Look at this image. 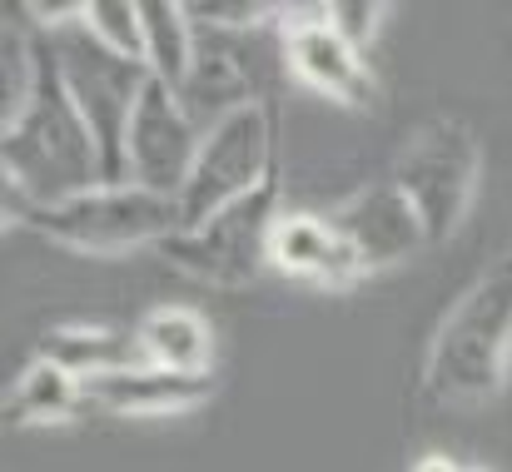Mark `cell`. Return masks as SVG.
I'll return each mask as SVG.
<instances>
[{
	"label": "cell",
	"mask_w": 512,
	"mask_h": 472,
	"mask_svg": "<svg viewBox=\"0 0 512 472\" xmlns=\"http://www.w3.org/2000/svg\"><path fill=\"white\" fill-rule=\"evenodd\" d=\"M40 358L70 368L80 383L145 363L135 333H120V328H105V323H60V328H50L40 338Z\"/></svg>",
	"instance_id": "obj_15"
},
{
	"label": "cell",
	"mask_w": 512,
	"mask_h": 472,
	"mask_svg": "<svg viewBox=\"0 0 512 472\" xmlns=\"http://www.w3.org/2000/svg\"><path fill=\"white\" fill-rule=\"evenodd\" d=\"M329 219L339 224V234L353 244L363 274H383V269L413 259L418 249H428V229H423L418 209L408 204V194L393 179L348 194L339 209H329Z\"/></svg>",
	"instance_id": "obj_10"
},
{
	"label": "cell",
	"mask_w": 512,
	"mask_h": 472,
	"mask_svg": "<svg viewBox=\"0 0 512 472\" xmlns=\"http://www.w3.org/2000/svg\"><path fill=\"white\" fill-rule=\"evenodd\" d=\"M512 378V254L488 264L458 304L443 314L428 358L423 388L433 403H488Z\"/></svg>",
	"instance_id": "obj_2"
},
{
	"label": "cell",
	"mask_w": 512,
	"mask_h": 472,
	"mask_svg": "<svg viewBox=\"0 0 512 472\" xmlns=\"http://www.w3.org/2000/svg\"><path fill=\"white\" fill-rule=\"evenodd\" d=\"M140 20H145V70H150V80H160L165 90L179 95V85L189 80L194 50H199V25L189 20V5L140 0Z\"/></svg>",
	"instance_id": "obj_17"
},
{
	"label": "cell",
	"mask_w": 512,
	"mask_h": 472,
	"mask_svg": "<svg viewBox=\"0 0 512 472\" xmlns=\"http://www.w3.org/2000/svg\"><path fill=\"white\" fill-rule=\"evenodd\" d=\"M184 105V115L209 130L219 125L224 115L254 105V75H249V60L239 55L234 35H214V30H199V50H194V65H189V80L179 85L174 95Z\"/></svg>",
	"instance_id": "obj_13"
},
{
	"label": "cell",
	"mask_w": 512,
	"mask_h": 472,
	"mask_svg": "<svg viewBox=\"0 0 512 472\" xmlns=\"http://www.w3.org/2000/svg\"><path fill=\"white\" fill-rule=\"evenodd\" d=\"M5 224H25L45 234L50 244L80 249V254H125L145 244H165L184 229L179 204L165 194H150L140 184H95L60 204H25L5 189Z\"/></svg>",
	"instance_id": "obj_3"
},
{
	"label": "cell",
	"mask_w": 512,
	"mask_h": 472,
	"mask_svg": "<svg viewBox=\"0 0 512 472\" xmlns=\"http://www.w3.org/2000/svg\"><path fill=\"white\" fill-rule=\"evenodd\" d=\"M274 174H279L274 110H269V100H254V105H244V110H234V115H224L219 125L204 130L194 169H189V179H184V189L174 199L184 229L189 224H204L224 204L264 189Z\"/></svg>",
	"instance_id": "obj_7"
},
{
	"label": "cell",
	"mask_w": 512,
	"mask_h": 472,
	"mask_svg": "<svg viewBox=\"0 0 512 472\" xmlns=\"http://www.w3.org/2000/svg\"><path fill=\"white\" fill-rule=\"evenodd\" d=\"M269 269L294 284H309V289H348V284L368 279L353 244L339 234V224L329 214H309V209L279 214L274 244H269Z\"/></svg>",
	"instance_id": "obj_11"
},
{
	"label": "cell",
	"mask_w": 512,
	"mask_h": 472,
	"mask_svg": "<svg viewBox=\"0 0 512 472\" xmlns=\"http://www.w3.org/2000/svg\"><path fill=\"white\" fill-rule=\"evenodd\" d=\"M279 15H284V60L294 80L343 110H373L378 85L368 75V60L324 20V5H299Z\"/></svg>",
	"instance_id": "obj_9"
},
{
	"label": "cell",
	"mask_w": 512,
	"mask_h": 472,
	"mask_svg": "<svg viewBox=\"0 0 512 472\" xmlns=\"http://www.w3.org/2000/svg\"><path fill=\"white\" fill-rule=\"evenodd\" d=\"M199 140H204V130L184 115L174 90L150 80L140 105H135L130 140H125V184L179 199V189L194 169V155H199Z\"/></svg>",
	"instance_id": "obj_8"
},
{
	"label": "cell",
	"mask_w": 512,
	"mask_h": 472,
	"mask_svg": "<svg viewBox=\"0 0 512 472\" xmlns=\"http://www.w3.org/2000/svg\"><path fill=\"white\" fill-rule=\"evenodd\" d=\"M0 174L5 189L20 194L25 204H60L105 184L95 135L75 110L45 35H40V80L30 105L20 110V120L0 125Z\"/></svg>",
	"instance_id": "obj_1"
},
{
	"label": "cell",
	"mask_w": 512,
	"mask_h": 472,
	"mask_svg": "<svg viewBox=\"0 0 512 472\" xmlns=\"http://www.w3.org/2000/svg\"><path fill=\"white\" fill-rule=\"evenodd\" d=\"M90 413L115 418H170L214 398V373H170L155 363H135L125 373H105L85 383Z\"/></svg>",
	"instance_id": "obj_12"
},
{
	"label": "cell",
	"mask_w": 512,
	"mask_h": 472,
	"mask_svg": "<svg viewBox=\"0 0 512 472\" xmlns=\"http://www.w3.org/2000/svg\"><path fill=\"white\" fill-rule=\"evenodd\" d=\"M80 413H90L85 383H80L70 368H60V363H50V358H40V353H35V363H25V373L5 388V423H15V428L70 423V418H80Z\"/></svg>",
	"instance_id": "obj_16"
},
{
	"label": "cell",
	"mask_w": 512,
	"mask_h": 472,
	"mask_svg": "<svg viewBox=\"0 0 512 472\" xmlns=\"http://www.w3.org/2000/svg\"><path fill=\"white\" fill-rule=\"evenodd\" d=\"M279 174L224 204L219 214H209L204 224H189L160 244V259H170L179 274L214 284V289H244L259 274H269V244H274V224H279Z\"/></svg>",
	"instance_id": "obj_6"
},
{
	"label": "cell",
	"mask_w": 512,
	"mask_h": 472,
	"mask_svg": "<svg viewBox=\"0 0 512 472\" xmlns=\"http://www.w3.org/2000/svg\"><path fill=\"white\" fill-rule=\"evenodd\" d=\"M463 472H483V468H463Z\"/></svg>",
	"instance_id": "obj_22"
},
{
	"label": "cell",
	"mask_w": 512,
	"mask_h": 472,
	"mask_svg": "<svg viewBox=\"0 0 512 472\" xmlns=\"http://www.w3.org/2000/svg\"><path fill=\"white\" fill-rule=\"evenodd\" d=\"M269 15H279V5H259V0H209V5L194 0L189 5V20L199 30H214V35H244Z\"/></svg>",
	"instance_id": "obj_19"
},
{
	"label": "cell",
	"mask_w": 512,
	"mask_h": 472,
	"mask_svg": "<svg viewBox=\"0 0 512 472\" xmlns=\"http://www.w3.org/2000/svg\"><path fill=\"white\" fill-rule=\"evenodd\" d=\"M135 343L145 363L170 368V373H209L214 363V328L199 309L184 304H160L135 323Z\"/></svg>",
	"instance_id": "obj_14"
},
{
	"label": "cell",
	"mask_w": 512,
	"mask_h": 472,
	"mask_svg": "<svg viewBox=\"0 0 512 472\" xmlns=\"http://www.w3.org/2000/svg\"><path fill=\"white\" fill-rule=\"evenodd\" d=\"M478 174H483L478 135L458 115H433L398 145L388 179L418 209V219L428 229V244H443L468 219L473 194H478Z\"/></svg>",
	"instance_id": "obj_5"
},
{
	"label": "cell",
	"mask_w": 512,
	"mask_h": 472,
	"mask_svg": "<svg viewBox=\"0 0 512 472\" xmlns=\"http://www.w3.org/2000/svg\"><path fill=\"white\" fill-rule=\"evenodd\" d=\"M383 15H388V5H378V0H334V5H324V20L339 30L353 50H368L378 40Z\"/></svg>",
	"instance_id": "obj_20"
},
{
	"label": "cell",
	"mask_w": 512,
	"mask_h": 472,
	"mask_svg": "<svg viewBox=\"0 0 512 472\" xmlns=\"http://www.w3.org/2000/svg\"><path fill=\"white\" fill-rule=\"evenodd\" d=\"M85 30L95 40H105L110 50L145 60V20H140V0H85Z\"/></svg>",
	"instance_id": "obj_18"
},
{
	"label": "cell",
	"mask_w": 512,
	"mask_h": 472,
	"mask_svg": "<svg viewBox=\"0 0 512 472\" xmlns=\"http://www.w3.org/2000/svg\"><path fill=\"white\" fill-rule=\"evenodd\" d=\"M468 463H458V458H448V453H423L418 463H413V472H463Z\"/></svg>",
	"instance_id": "obj_21"
},
{
	"label": "cell",
	"mask_w": 512,
	"mask_h": 472,
	"mask_svg": "<svg viewBox=\"0 0 512 472\" xmlns=\"http://www.w3.org/2000/svg\"><path fill=\"white\" fill-rule=\"evenodd\" d=\"M50 40V55L65 75V90L75 100V110L85 115L90 135H95V150H100V169H105V184H125V140H130V120H135V105L150 85V70L145 60H130L120 50H110L105 40H95L80 25H65Z\"/></svg>",
	"instance_id": "obj_4"
}]
</instances>
